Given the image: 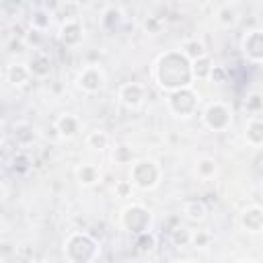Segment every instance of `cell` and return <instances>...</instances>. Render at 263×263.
<instances>
[{
	"label": "cell",
	"mask_w": 263,
	"mask_h": 263,
	"mask_svg": "<svg viewBox=\"0 0 263 263\" xmlns=\"http://www.w3.org/2000/svg\"><path fill=\"white\" fill-rule=\"evenodd\" d=\"M212 242V234L205 232V230H197V232H191V245L195 249H203Z\"/></svg>",
	"instance_id": "cell-30"
},
{
	"label": "cell",
	"mask_w": 263,
	"mask_h": 263,
	"mask_svg": "<svg viewBox=\"0 0 263 263\" xmlns=\"http://www.w3.org/2000/svg\"><path fill=\"white\" fill-rule=\"evenodd\" d=\"M64 257L70 263H92L101 257V245L92 234L76 230L64 240Z\"/></svg>",
	"instance_id": "cell-2"
},
{
	"label": "cell",
	"mask_w": 263,
	"mask_h": 263,
	"mask_svg": "<svg viewBox=\"0 0 263 263\" xmlns=\"http://www.w3.org/2000/svg\"><path fill=\"white\" fill-rule=\"evenodd\" d=\"M216 21H218L222 27H234V25H236V10H234L230 4H224V6L218 8Z\"/></svg>",
	"instance_id": "cell-24"
},
{
	"label": "cell",
	"mask_w": 263,
	"mask_h": 263,
	"mask_svg": "<svg viewBox=\"0 0 263 263\" xmlns=\"http://www.w3.org/2000/svg\"><path fill=\"white\" fill-rule=\"evenodd\" d=\"M181 51L191 60V62H195V60H199V58H203V55H208V51H205V45H203V41H199L197 37H191V39H185L183 41V45H181Z\"/></svg>",
	"instance_id": "cell-19"
},
{
	"label": "cell",
	"mask_w": 263,
	"mask_h": 263,
	"mask_svg": "<svg viewBox=\"0 0 263 263\" xmlns=\"http://www.w3.org/2000/svg\"><path fill=\"white\" fill-rule=\"evenodd\" d=\"M76 82H78V86H80L84 92L97 95V92H101V90L105 88L107 76H105V72L101 70V66L90 64V66H84V68L78 72Z\"/></svg>",
	"instance_id": "cell-7"
},
{
	"label": "cell",
	"mask_w": 263,
	"mask_h": 263,
	"mask_svg": "<svg viewBox=\"0 0 263 263\" xmlns=\"http://www.w3.org/2000/svg\"><path fill=\"white\" fill-rule=\"evenodd\" d=\"M84 142H86V146H88L90 150H105V148L109 146V136H107V132H103V129H92V132L86 134Z\"/></svg>",
	"instance_id": "cell-20"
},
{
	"label": "cell",
	"mask_w": 263,
	"mask_h": 263,
	"mask_svg": "<svg viewBox=\"0 0 263 263\" xmlns=\"http://www.w3.org/2000/svg\"><path fill=\"white\" fill-rule=\"evenodd\" d=\"M181 214L189 222H203L208 216V205L201 199H187L181 205Z\"/></svg>",
	"instance_id": "cell-16"
},
{
	"label": "cell",
	"mask_w": 263,
	"mask_h": 263,
	"mask_svg": "<svg viewBox=\"0 0 263 263\" xmlns=\"http://www.w3.org/2000/svg\"><path fill=\"white\" fill-rule=\"evenodd\" d=\"M49 25H51V16H49V12L47 10H43V8H39V10H35L33 14H31V27L33 29H37V31H47L49 29Z\"/></svg>",
	"instance_id": "cell-25"
},
{
	"label": "cell",
	"mask_w": 263,
	"mask_h": 263,
	"mask_svg": "<svg viewBox=\"0 0 263 263\" xmlns=\"http://www.w3.org/2000/svg\"><path fill=\"white\" fill-rule=\"evenodd\" d=\"M210 80H212V82H216V84L226 82V70H224V68H220V66H214V70H212V74H210Z\"/></svg>",
	"instance_id": "cell-34"
},
{
	"label": "cell",
	"mask_w": 263,
	"mask_h": 263,
	"mask_svg": "<svg viewBox=\"0 0 263 263\" xmlns=\"http://www.w3.org/2000/svg\"><path fill=\"white\" fill-rule=\"evenodd\" d=\"M203 125L212 132H226L230 125H232V109L222 103V101H214L205 107L203 115Z\"/></svg>",
	"instance_id": "cell-6"
},
{
	"label": "cell",
	"mask_w": 263,
	"mask_h": 263,
	"mask_svg": "<svg viewBox=\"0 0 263 263\" xmlns=\"http://www.w3.org/2000/svg\"><path fill=\"white\" fill-rule=\"evenodd\" d=\"M166 105H168V111H171L173 115L191 117V115H195V111H197L199 97H197V92L193 90V86H187V88H179V90L168 92Z\"/></svg>",
	"instance_id": "cell-5"
},
{
	"label": "cell",
	"mask_w": 263,
	"mask_h": 263,
	"mask_svg": "<svg viewBox=\"0 0 263 263\" xmlns=\"http://www.w3.org/2000/svg\"><path fill=\"white\" fill-rule=\"evenodd\" d=\"M191 64H193V76H195V80H210V74L214 70V64H212V60L208 55H203V58H199V60H195Z\"/></svg>",
	"instance_id": "cell-23"
},
{
	"label": "cell",
	"mask_w": 263,
	"mask_h": 263,
	"mask_svg": "<svg viewBox=\"0 0 263 263\" xmlns=\"http://www.w3.org/2000/svg\"><path fill=\"white\" fill-rule=\"evenodd\" d=\"M238 224L245 232L249 234H259L263 232V208L259 205H249L240 212L238 216Z\"/></svg>",
	"instance_id": "cell-11"
},
{
	"label": "cell",
	"mask_w": 263,
	"mask_h": 263,
	"mask_svg": "<svg viewBox=\"0 0 263 263\" xmlns=\"http://www.w3.org/2000/svg\"><path fill=\"white\" fill-rule=\"evenodd\" d=\"M55 132L60 134V138L64 140H72L80 134V119L72 113H64L55 119Z\"/></svg>",
	"instance_id": "cell-14"
},
{
	"label": "cell",
	"mask_w": 263,
	"mask_h": 263,
	"mask_svg": "<svg viewBox=\"0 0 263 263\" xmlns=\"http://www.w3.org/2000/svg\"><path fill=\"white\" fill-rule=\"evenodd\" d=\"M245 142L253 148L263 146V117H251L245 125Z\"/></svg>",
	"instance_id": "cell-17"
},
{
	"label": "cell",
	"mask_w": 263,
	"mask_h": 263,
	"mask_svg": "<svg viewBox=\"0 0 263 263\" xmlns=\"http://www.w3.org/2000/svg\"><path fill=\"white\" fill-rule=\"evenodd\" d=\"M58 37L66 47H78L84 41V27H82V23L78 18L64 21L62 27H60V35Z\"/></svg>",
	"instance_id": "cell-10"
},
{
	"label": "cell",
	"mask_w": 263,
	"mask_h": 263,
	"mask_svg": "<svg viewBox=\"0 0 263 263\" xmlns=\"http://www.w3.org/2000/svg\"><path fill=\"white\" fill-rule=\"evenodd\" d=\"M134 247H136L138 253H150L156 247V236L152 234V230L134 234Z\"/></svg>",
	"instance_id": "cell-21"
},
{
	"label": "cell",
	"mask_w": 263,
	"mask_h": 263,
	"mask_svg": "<svg viewBox=\"0 0 263 263\" xmlns=\"http://www.w3.org/2000/svg\"><path fill=\"white\" fill-rule=\"evenodd\" d=\"M27 64L33 78H47L51 74V58L45 51H35Z\"/></svg>",
	"instance_id": "cell-15"
},
{
	"label": "cell",
	"mask_w": 263,
	"mask_h": 263,
	"mask_svg": "<svg viewBox=\"0 0 263 263\" xmlns=\"http://www.w3.org/2000/svg\"><path fill=\"white\" fill-rule=\"evenodd\" d=\"M4 76H6V82L10 86H25L27 82L33 80V74L29 70V64H21V62L10 64L6 68V72H4Z\"/></svg>",
	"instance_id": "cell-13"
},
{
	"label": "cell",
	"mask_w": 263,
	"mask_h": 263,
	"mask_svg": "<svg viewBox=\"0 0 263 263\" xmlns=\"http://www.w3.org/2000/svg\"><path fill=\"white\" fill-rule=\"evenodd\" d=\"M119 224L123 230H127L132 234L146 232L152 228V212L142 203H132V205L123 208V212L119 216Z\"/></svg>",
	"instance_id": "cell-4"
},
{
	"label": "cell",
	"mask_w": 263,
	"mask_h": 263,
	"mask_svg": "<svg viewBox=\"0 0 263 263\" xmlns=\"http://www.w3.org/2000/svg\"><path fill=\"white\" fill-rule=\"evenodd\" d=\"M171 242L175 247H187V245H191V230H187L185 226H177L175 230H171Z\"/></svg>",
	"instance_id": "cell-27"
},
{
	"label": "cell",
	"mask_w": 263,
	"mask_h": 263,
	"mask_svg": "<svg viewBox=\"0 0 263 263\" xmlns=\"http://www.w3.org/2000/svg\"><path fill=\"white\" fill-rule=\"evenodd\" d=\"M162 171L158 166L156 160L152 158H138L132 162L129 168V181L134 183V187L142 189V191H150L160 183Z\"/></svg>",
	"instance_id": "cell-3"
},
{
	"label": "cell",
	"mask_w": 263,
	"mask_h": 263,
	"mask_svg": "<svg viewBox=\"0 0 263 263\" xmlns=\"http://www.w3.org/2000/svg\"><path fill=\"white\" fill-rule=\"evenodd\" d=\"M113 160H115L117 164H132V162L136 160V152H134L129 146L119 144V146H115V150H113Z\"/></svg>",
	"instance_id": "cell-26"
},
{
	"label": "cell",
	"mask_w": 263,
	"mask_h": 263,
	"mask_svg": "<svg viewBox=\"0 0 263 263\" xmlns=\"http://www.w3.org/2000/svg\"><path fill=\"white\" fill-rule=\"evenodd\" d=\"M117 97H119V101H121L123 107L138 109L144 103V99H146V86L140 84V82H125V84L119 86Z\"/></svg>",
	"instance_id": "cell-8"
},
{
	"label": "cell",
	"mask_w": 263,
	"mask_h": 263,
	"mask_svg": "<svg viewBox=\"0 0 263 263\" xmlns=\"http://www.w3.org/2000/svg\"><path fill=\"white\" fill-rule=\"evenodd\" d=\"M101 23H103V27H105V29L113 31V29H115V27H119V23H121V12H119L117 8H107V10L103 12Z\"/></svg>",
	"instance_id": "cell-28"
},
{
	"label": "cell",
	"mask_w": 263,
	"mask_h": 263,
	"mask_svg": "<svg viewBox=\"0 0 263 263\" xmlns=\"http://www.w3.org/2000/svg\"><path fill=\"white\" fill-rule=\"evenodd\" d=\"M10 138H12V142L16 144V148H29V146L35 144V140H37V127L31 125L29 121H16V123L12 125Z\"/></svg>",
	"instance_id": "cell-12"
},
{
	"label": "cell",
	"mask_w": 263,
	"mask_h": 263,
	"mask_svg": "<svg viewBox=\"0 0 263 263\" xmlns=\"http://www.w3.org/2000/svg\"><path fill=\"white\" fill-rule=\"evenodd\" d=\"M12 171L14 173H27L29 171V166H31V158H29V154L25 152V150H18L14 156H12Z\"/></svg>",
	"instance_id": "cell-29"
},
{
	"label": "cell",
	"mask_w": 263,
	"mask_h": 263,
	"mask_svg": "<svg viewBox=\"0 0 263 263\" xmlns=\"http://www.w3.org/2000/svg\"><path fill=\"white\" fill-rule=\"evenodd\" d=\"M41 37H43V31H37V29H33V27H31L23 39H25V43H27V45H33V47H37Z\"/></svg>",
	"instance_id": "cell-32"
},
{
	"label": "cell",
	"mask_w": 263,
	"mask_h": 263,
	"mask_svg": "<svg viewBox=\"0 0 263 263\" xmlns=\"http://www.w3.org/2000/svg\"><path fill=\"white\" fill-rule=\"evenodd\" d=\"M245 107L249 113H259L263 109V95H257V92L249 95V99L245 101Z\"/></svg>",
	"instance_id": "cell-31"
},
{
	"label": "cell",
	"mask_w": 263,
	"mask_h": 263,
	"mask_svg": "<svg viewBox=\"0 0 263 263\" xmlns=\"http://www.w3.org/2000/svg\"><path fill=\"white\" fill-rule=\"evenodd\" d=\"M240 49L249 62H263V31H249L240 39Z\"/></svg>",
	"instance_id": "cell-9"
},
{
	"label": "cell",
	"mask_w": 263,
	"mask_h": 263,
	"mask_svg": "<svg viewBox=\"0 0 263 263\" xmlns=\"http://www.w3.org/2000/svg\"><path fill=\"white\" fill-rule=\"evenodd\" d=\"M154 80L164 92L193 86V64L181 49L164 51L154 64Z\"/></svg>",
	"instance_id": "cell-1"
},
{
	"label": "cell",
	"mask_w": 263,
	"mask_h": 263,
	"mask_svg": "<svg viewBox=\"0 0 263 263\" xmlns=\"http://www.w3.org/2000/svg\"><path fill=\"white\" fill-rule=\"evenodd\" d=\"M132 187H134L132 181H117V183H115V193H117L119 197H127V195L132 193Z\"/></svg>",
	"instance_id": "cell-33"
},
{
	"label": "cell",
	"mask_w": 263,
	"mask_h": 263,
	"mask_svg": "<svg viewBox=\"0 0 263 263\" xmlns=\"http://www.w3.org/2000/svg\"><path fill=\"white\" fill-rule=\"evenodd\" d=\"M76 181L82 185V187H95L99 181H101V171L97 164L92 162H84L76 168Z\"/></svg>",
	"instance_id": "cell-18"
},
{
	"label": "cell",
	"mask_w": 263,
	"mask_h": 263,
	"mask_svg": "<svg viewBox=\"0 0 263 263\" xmlns=\"http://www.w3.org/2000/svg\"><path fill=\"white\" fill-rule=\"evenodd\" d=\"M216 171H218V166H216V160H214V158L203 156V158H199V160H197L195 175H197L201 181H210V179L216 175Z\"/></svg>",
	"instance_id": "cell-22"
}]
</instances>
